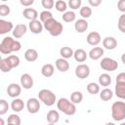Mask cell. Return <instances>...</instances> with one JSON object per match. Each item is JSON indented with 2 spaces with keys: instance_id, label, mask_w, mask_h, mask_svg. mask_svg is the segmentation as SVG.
<instances>
[{
  "instance_id": "6da1fadb",
  "label": "cell",
  "mask_w": 125,
  "mask_h": 125,
  "mask_svg": "<svg viewBox=\"0 0 125 125\" xmlns=\"http://www.w3.org/2000/svg\"><path fill=\"white\" fill-rule=\"evenodd\" d=\"M21 48L20 41L15 40L11 36H6L2 39L0 43V52L3 55H9L12 52H18Z\"/></svg>"
},
{
  "instance_id": "7a4b0ae2",
  "label": "cell",
  "mask_w": 125,
  "mask_h": 125,
  "mask_svg": "<svg viewBox=\"0 0 125 125\" xmlns=\"http://www.w3.org/2000/svg\"><path fill=\"white\" fill-rule=\"evenodd\" d=\"M43 25H44V28L52 36H55V37L61 35L62 30H63L62 23H61L60 21H58L54 18H51V19L47 20L45 22H43Z\"/></svg>"
},
{
  "instance_id": "3957f363",
  "label": "cell",
  "mask_w": 125,
  "mask_h": 125,
  "mask_svg": "<svg viewBox=\"0 0 125 125\" xmlns=\"http://www.w3.org/2000/svg\"><path fill=\"white\" fill-rule=\"evenodd\" d=\"M57 107L59 110H61L62 113L71 116L76 113V106L75 104H73L71 101H69L66 98H61L57 102Z\"/></svg>"
},
{
  "instance_id": "277c9868",
  "label": "cell",
  "mask_w": 125,
  "mask_h": 125,
  "mask_svg": "<svg viewBox=\"0 0 125 125\" xmlns=\"http://www.w3.org/2000/svg\"><path fill=\"white\" fill-rule=\"evenodd\" d=\"M111 116L114 121L120 122L125 119V103L114 102L111 105Z\"/></svg>"
},
{
  "instance_id": "5b68a950",
  "label": "cell",
  "mask_w": 125,
  "mask_h": 125,
  "mask_svg": "<svg viewBox=\"0 0 125 125\" xmlns=\"http://www.w3.org/2000/svg\"><path fill=\"white\" fill-rule=\"evenodd\" d=\"M38 99L45 105L52 106L53 104H55L57 97H56V95L51 90H49V89H42L38 93Z\"/></svg>"
},
{
  "instance_id": "8992f818",
  "label": "cell",
  "mask_w": 125,
  "mask_h": 125,
  "mask_svg": "<svg viewBox=\"0 0 125 125\" xmlns=\"http://www.w3.org/2000/svg\"><path fill=\"white\" fill-rule=\"evenodd\" d=\"M100 66L105 70V71H114L118 68V62L117 61L111 59V58H104L102 59L101 62H100Z\"/></svg>"
},
{
  "instance_id": "52a82bcc",
  "label": "cell",
  "mask_w": 125,
  "mask_h": 125,
  "mask_svg": "<svg viewBox=\"0 0 125 125\" xmlns=\"http://www.w3.org/2000/svg\"><path fill=\"white\" fill-rule=\"evenodd\" d=\"M40 100L37 98H30L26 102V108L27 111L31 114H35L40 109Z\"/></svg>"
},
{
  "instance_id": "ba28073f",
  "label": "cell",
  "mask_w": 125,
  "mask_h": 125,
  "mask_svg": "<svg viewBox=\"0 0 125 125\" xmlns=\"http://www.w3.org/2000/svg\"><path fill=\"white\" fill-rule=\"evenodd\" d=\"M75 75L79 79H85L90 75V67L85 63H80L75 68Z\"/></svg>"
},
{
  "instance_id": "9c48e42d",
  "label": "cell",
  "mask_w": 125,
  "mask_h": 125,
  "mask_svg": "<svg viewBox=\"0 0 125 125\" xmlns=\"http://www.w3.org/2000/svg\"><path fill=\"white\" fill-rule=\"evenodd\" d=\"M7 93H8V96L13 98V99L18 98L21 95V85L20 86L17 83L9 84V86L7 88Z\"/></svg>"
},
{
  "instance_id": "30bf717a",
  "label": "cell",
  "mask_w": 125,
  "mask_h": 125,
  "mask_svg": "<svg viewBox=\"0 0 125 125\" xmlns=\"http://www.w3.org/2000/svg\"><path fill=\"white\" fill-rule=\"evenodd\" d=\"M28 27L30 29V31L34 34H40L44 28V25H43V22L39 20H33V21H30L29 23H28Z\"/></svg>"
},
{
  "instance_id": "8fae6325",
  "label": "cell",
  "mask_w": 125,
  "mask_h": 125,
  "mask_svg": "<svg viewBox=\"0 0 125 125\" xmlns=\"http://www.w3.org/2000/svg\"><path fill=\"white\" fill-rule=\"evenodd\" d=\"M26 31H27V26H26L24 23L17 24V25L14 27L13 31H12L13 37H15L16 39H20V38H21V37L26 33Z\"/></svg>"
},
{
  "instance_id": "7c38bea8",
  "label": "cell",
  "mask_w": 125,
  "mask_h": 125,
  "mask_svg": "<svg viewBox=\"0 0 125 125\" xmlns=\"http://www.w3.org/2000/svg\"><path fill=\"white\" fill-rule=\"evenodd\" d=\"M21 85L23 89H31L33 86V78L28 73H23L21 76Z\"/></svg>"
},
{
  "instance_id": "4fadbf2b",
  "label": "cell",
  "mask_w": 125,
  "mask_h": 125,
  "mask_svg": "<svg viewBox=\"0 0 125 125\" xmlns=\"http://www.w3.org/2000/svg\"><path fill=\"white\" fill-rule=\"evenodd\" d=\"M101 34L97 31H92L87 35V43L91 46H97L101 42Z\"/></svg>"
},
{
  "instance_id": "5bb4252c",
  "label": "cell",
  "mask_w": 125,
  "mask_h": 125,
  "mask_svg": "<svg viewBox=\"0 0 125 125\" xmlns=\"http://www.w3.org/2000/svg\"><path fill=\"white\" fill-rule=\"evenodd\" d=\"M103 46L106 50H114L117 46V40L112 36H106L103 40Z\"/></svg>"
},
{
  "instance_id": "9a60e30c",
  "label": "cell",
  "mask_w": 125,
  "mask_h": 125,
  "mask_svg": "<svg viewBox=\"0 0 125 125\" xmlns=\"http://www.w3.org/2000/svg\"><path fill=\"white\" fill-rule=\"evenodd\" d=\"M88 21L85 19H79L74 23V28L78 33H83L88 29Z\"/></svg>"
},
{
  "instance_id": "2e32d148",
  "label": "cell",
  "mask_w": 125,
  "mask_h": 125,
  "mask_svg": "<svg viewBox=\"0 0 125 125\" xmlns=\"http://www.w3.org/2000/svg\"><path fill=\"white\" fill-rule=\"evenodd\" d=\"M14 25L11 21H5L3 19L0 20V34H6L10 31H13Z\"/></svg>"
},
{
  "instance_id": "e0dca14e",
  "label": "cell",
  "mask_w": 125,
  "mask_h": 125,
  "mask_svg": "<svg viewBox=\"0 0 125 125\" xmlns=\"http://www.w3.org/2000/svg\"><path fill=\"white\" fill-rule=\"evenodd\" d=\"M103 55H104V49L102 47H94L90 50V52L88 54L89 58L93 61H97V60L101 59Z\"/></svg>"
},
{
  "instance_id": "ac0fdd59",
  "label": "cell",
  "mask_w": 125,
  "mask_h": 125,
  "mask_svg": "<svg viewBox=\"0 0 125 125\" xmlns=\"http://www.w3.org/2000/svg\"><path fill=\"white\" fill-rule=\"evenodd\" d=\"M55 65L58 68V70H60L61 72H65L69 69V63L66 61V59H63V58L58 59L55 62Z\"/></svg>"
},
{
  "instance_id": "d6986e66",
  "label": "cell",
  "mask_w": 125,
  "mask_h": 125,
  "mask_svg": "<svg viewBox=\"0 0 125 125\" xmlns=\"http://www.w3.org/2000/svg\"><path fill=\"white\" fill-rule=\"evenodd\" d=\"M22 15L28 21L37 20V18H38V12L33 8H25L22 12Z\"/></svg>"
},
{
  "instance_id": "ffe728a7",
  "label": "cell",
  "mask_w": 125,
  "mask_h": 125,
  "mask_svg": "<svg viewBox=\"0 0 125 125\" xmlns=\"http://www.w3.org/2000/svg\"><path fill=\"white\" fill-rule=\"evenodd\" d=\"M87 57H88V54H87L86 51L83 50V49H77V50L74 51L73 58H74V60H75L76 62H84L86 61Z\"/></svg>"
},
{
  "instance_id": "44dd1931",
  "label": "cell",
  "mask_w": 125,
  "mask_h": 125,
  "mask_svg": "<svg viewBox=\"0 0 125 125\" xmlns=\"http://www.w3.org/2000/svg\"><path fill=\"white\" fill-rule=\"evenodd\" d=\"M23 107H24V103H23V101L21 100V99L15 98V99L12 101V103H11V108H12V110H14V111H16V112L21 111V110L23 109Z\"/></svg>"
},
{
  "instance_id": "7402d4cb",
  "label": "cell",
  "mask_w": 125,
  "mask_h": 125,
  "mask_svg": "<svg viewBox=\"0 0 125 125\" xmlns=\"http://www.w3.org/2000/svg\"><path fill=\"white\" fill-rule=\"evenodd\" d=\"M55 71V67L52 63H46L41 67V74L44 77H51L54 74Z\"/></svg>"
},
{
  "instance_id": "603a6c76",
  "label": "cell",
  "mask_w": 125,
  "mask_h": 125,
  "mask_svg": "<svg viewBox=\"0 0 125 125\" xmlns=\"http://www.w3.org/2000/svg\"><path fill=\"white\" fill-rule=\"evenodd\" d=\"M47 121L50 123V124H56L59 122L60 120V114L57 110H49L48 113H47Z\"/></svg>"
},
{
  "instance_id": "cb8c5ba5",
  "label": "cell",
  "mask_w": 125,
  "mask_h": 125,
  "mask_svg": "<svg viewBox=\"0 0 125 125\" xmlns=\"http://www.w3.org/2000/svg\"><path fill=\"white\" fill-rule=\"evenodd\" d=\"M24 59L27 62H35L38 59V52L35 49H27L24 53Z\"/></svg>"
},
{
  "instance_id": "d4e9b609",
  "label": "cell",
  "mask_w": 125,
  "mask_h": 125,
  "mask_svg": "<svg viewBox=\"0 0 125 125\" xmlns=\"http://www.w3.org/2000/svg\"><path fill=\"white\" fill-rule=\"evenodd\" d=\"M114 94L119 99L125 100V83H118V82H116V85H115V93Z\"/></svg>"
},
{
  "instance_id": "484cf974",
  "label": "cell",
  "mask_w": 125,
  "mask_h": 125,
  "mask_svg": "<svg viewBox=\"0 0 125 125\" xmlns=\"http://www.w3.org/2000/svg\"><path fill=\"white\" fill-rule=\"evenodd\" d=\"M99 84L104 87H107L111 84V76L107 73H103L99 76Z\"/></svg>"
},
{
  "instance_id": "4316f807",
  "label": "cell",
  "mask_w": 125,
  "mask_h": 125,
  "mask_svg": "<svg viewBox=\"0 0 125 125\" xmlns=\"http://www.w3.org/2000/svg\"><path fill=\"white\" fill-rule=\"evenodd\" d=\"M113 97V92L112 90L108 89V88H104V90L101 91L100 93V98L102 101H104V102H107L109 100H111Z\"/></svg>"
},
{
  "instance_id": "83f0119b",
  "label": "cell",
  "mask_w": 125,
  "mask_h": 125,
  "mask_svg": "<svg viewBox=\"0 0 125 125\" xmlns=\"http://www.w3.org/2000/svg\"><path fill=\"white\" fill-rule=\"evenodd\" d=\"M74 51L70 48V47H62L60 49V55L62 56V58L63 59H70L71 57H73Z\"/></svg>"
},
{
  "instance_id": "f1b7e54d",
  "label": "cell",
  "mask_w": 125,
  "mask_h": 125,
  "mask_svg": "<svg viewBox=\"0 0 125 125\" xmlns=\"http://www.w3.org/2000/svg\"><path fill=\"white\" fill-rule=\"evenodd\" d=\"M6 59H7L9 64L11 65L12 68H15V67L19 66V64H20V62H21L20 58H19L18 56H16V55H10V56H8Z\"/></svg>"
},
{
  "instance_id": "f546056e",
  "label": "cell",
  "mask_w": 125,
  "mask_h": 125,
  "mask_svg": "<svg viewBox=\"0 0 125 125\" xmlns=\"http://www.w3.org/2000/svg\"><path fill=\"white\" fill-rule=\"evenodd\" d=\"M83 100V94L80 92V91H74L71 93L70 95V101L73 103V104H80Z\"/></svg>"
},
{
  "instance_id": "4dcf8cb0",
  "label": "cell",
  "mask_w": 125,
  "mask_h": 125,
  "mask_svg": "<svg viewBox=\"0 0 125 125\" xmlns=\"http://www.w3.org/2000/svg\"><path fill=\"white\" fill-rule=\"evenodd\" d=\"M87 91L91 95H96L100 92V84L96 82H90L87 85Z\"/></svg>"
},
{
  "instance_id": "1f68e13d",
  "label": "cell",
  "mask_w": 125,
  "mask_h": 125,
  "mask_svg": "<svg viewBox=\"0 0 125 125\" xmlns=\"http://www.w3.org/2000/svg\"><path fill=\"white\" fill-rule=\"evenodd\" d=\"M92 13H93L92 12V9L89 6H83L79 10V14L82 17V19H88V18H90L92 16Z\"/></svg>"
},
{
  "instance_id": "d6a6232c",
  "label": "cell",
  "mask_w": 125,
  "mask_h": 125,
  "mask_svg": "<svg viewBox=\"0 0 125 125\" xmlns=\"http://www.w3.org/2000/svg\"><path fill=\"white\" fill-rule=\"evenodd\" d=\"M76 19V15L73 11H66L62 15V20L65 22H72Z\"/></svg>"
},
{
  "instance_id": "836d02e7",
  "label": "cell",
  "mask_w": 125,
  "mask_h": 125,
  "mask_svg": "<svg viewBox=\"0 0 125 125\" xmlns=\"http://www.w3.org/2000/svg\"><path fill=\"white\" fill-rule=\"evenodd\" d=\"M55 8L58 12H61V13H64L66 12V9H67V4L66 2H64L63 0H58L56 1L55 3Z\"/></svg>"
},
{
  "instance_id": "e575fe53",
  "label": "cell",
  "mask_w": 125,
  "mask_h": 125,
  "mask_svg": "<svg viewBox=\"0 0 125 125\" xmlns=\"http://www.w3.org/2000/svg\"><path fill=\"white\" fill-rule=\"evenodd\" d=\"M7 122L8 124H11V125H20L21 124V118L18 114H10L8 119H7Z\"/></svg>"
},
{
  "instance_id": "d590c367",
  "label": "cell",
  "mask_w": 125,
  "mask_h": 125,
  "mask_svg": "<svg viewBox=\"0 0 125 125\" xmlns=\"http://www.w3.org/2000/svg\"><path fill=\"white\" fill-rule=\"evenodd\" d=\"M0 68H1V71L2 72H9V71H11L12 67L9 64V62H8V61H7L6 58L0 60Z\"/></svg>"
},
{
  "instance_id": "8d00e7d4",
  "label": "cell",
  "mask_w": 125,
  "mask_h": 125,
  "mask_svg": "<svg viewBox=\"0 0 125 125\" xmlns=\"http://www.w3.org/2000/svg\"><path fill=\"white\" fill-rule=\"evenodd\" d=\"M51 18H53V14H52L49 10H44V11H42V12L40 13V15H39V19H40V21H41L42 22H45L47 20H49V19H51Z\"/></svg>"
},
{
  "instance_id": "74e56055",
  "label": "cell",
  "mask_w": 125,
  "mask_h": 125,
  "mask_svg": "<svg viewBox=\"0 0 125 125\" xmlns=\"http://www.w3.org/2000/svg\"><path fill=\"white\" fill-rule=\"evenodd\" d=\"M9 107H10V105H9L8 102L4 99H1L0 100V115H4L8 111Z\"/></svg>"
},
{
  "instance_id": "f35d334b",
  "label": "cell",
  "mask_w": 125,
  "mask_h": 125,
  "mask_svg": "<svg viewBox=\"0 0 125 125\" xmlns=\"http://www.w3.org/2000/svg\"><path fill=\"white\" fill-rule=\"evenodd\" d=\"M117 26H118V29L122 32V33H125V13H123L119 19H118V22H117Z\"/></svg>"
},
{
  "instance_id": "ab89813d",
  "label": "cell",
  "mask_w": 125,
  "mask_h": 125,
  "mask_svg": "<svg viewBox=\"0 0 125 125\" xmlns=\"http://www.w3.org/2000/svg\"><path fill=\"white\" fill-rule=\"evenodd\" d=\"M81 4H82V0H68V7L72 10H77L79 8H81Z\"/></svg>"
},
{
  "instance_id": "60d3db41",
  "label": "cell",
  "mask_w": 125,
  "mask_h": 125,
  "mask_svg": "<svg viewBox=\"0 0 125 125\" xmlns=\"http://www.w3.org/2000/svg\"><path fill=\"white\" fill-rule=\"evenodd\" d=\"M10 12H11V9L8 5H6V4H1L0 5V16L1 17L8 16L10 14Z\"/></svg>"
},
{
  "instance_id": "b9f144b4",
  "label": "cell",
  "mask_w": 125,
  "mask_h": 125,
  "mask_svg": "<svg viewBox=\"0 0 125 125\" xmlns=\"http://www.w3.org/2000/svg\"><path fill=\"white\" fill-rule=\"evenodd\" d=\"M41 4L45 10H51L55 6V1L54 0H41Z\"/></svg>"
},
{
  "instance_id": "7bdbcfd3",
  "label": "cell",
  "mask_w": 125,
  "mask_h": 125,
  "mask_svg": "<svg viewBox=\"0 0 125 125\" xmlns=\"http://www.w3.org/2000/svg\"><path fill=\"white\" fill-rule=\"evenodd\" d=\"M117 8L121 13H125V0H119L117 3Z\"/></svg>"
},
{
  "instance_id": "ee69618b",
  "label": "cell",
  "mask_w": 125,
  "mask_h": 125,
  "mask_svg": "<svg viewBox=\"0 0 125 125\" xmlns=\"http://www.w3.org/2000/svg\"><path fill=\"white\" fill-rule=\"evenodd\" d=\"M116 82L118 83H125V72H120L116 76Z\"/></svg>"
},
{
  "instance_id": "f6af8a7d",
  "label": "cell",
  "mask_w": 125,
  "mask_h": 125,
  "mask_svg": "<svg viewBox=\"0 0 125 125\" xmlns=\"http://www.w3.org/2000/svg\"><path fill=\"white\" fill-rule=\"evenodd\" d=\"M20 3L24 7H29L34 3V0H20Z\"/></svg>"
},
{
  "instance_id": "bcb514c9",
  "label": "cell",
  "mask_w": 125,
  "mask_h": 125,
  "mask_svg": "<svg viewBox=\"0 0 125 125\" xmlns=\"http://www.w3.org/2000/svg\"><path fill=\"white\" fill-rule=\"evenodd\" d=\"M88 2L90 4V6H92V7H98V6L101 5L102 0H88Z\"/></svg>"
},
{
  "instance_id": "7dc6e473",
  "label": "cell",
  "mask_w": 125,
  "mask_h": 125,
  "mask_svg": "<svg viewBox=\"0 0 125 125\" xmlns=\"http://www.w3.org/2000/svg\"><path fill=\"white\" fill-rule=\"evenodd\" d=\"M121 62H123V64H125V53L121 56Z\"/></svg>"
},
{
  "instance_id": "c3c4849f",
  "label": "cell",
  "mask_w": 125,
  "mask_h": 125,
  "mask_svg": "<svg viewBox=\"0 0 125 125\" xmlns=\"http://www.w3.org/2000/svg\"><path fill=\"white\" fill-rule=\"evenodd\" d=\"M0 124H1V125H4V121H3V119H2V118L0 119Z\"/></svg>"
},
{
  "instance_id": "681fc988",
  "label": "cell",
  "mask_w": 125,
  "mask_h": 125,
  "mask_svg": "<svg viewBox=\"0 0 125 125\" xmlns=\"http://www.w3.org/2000/svg\"><path fill=\"white\" fill-rule=\"evenodd\" d=\"M1 1H3V2H5V1H7V0H1Z\"/></svg>"
}]
</instances>
